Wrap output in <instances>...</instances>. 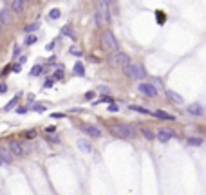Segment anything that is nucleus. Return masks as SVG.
<instances>
[{"label": "nucleus", "instance_id": "393cba45", "mask_svg": "<svg viewBox=\"0 0 206 195\" xmlns=\"http://www.w3.org/2000/svg\"><path fill=\"white\" fill-rule=\"evenodd\" d=\"M36 40H38V38L35 35H29L25 40H24V43H25V45H33V43H36Z\"/></svg>", "mask_w": 206, "mask_h": 195}, {"label": "nucleus", "instance_id": "c85d7f7f", "mask_svg": "<svg viewBox=\"0 0 206 195\" xmlns=\"http://www.w3.org/2000/svg\"><path fill=\"white\" fill-rule=\"evenodd\" d=\"M52 81H54V79H45L44 89H51V87H52Z\"/></svg>", "mask_w": 206, "mask_h": 195}, {"label": "nucleus", "instance_id": "a878e982", "mask_svg": "<svg viewBox=\"0 0 206 195\" xmlns=\"http://www.w3.org/2000/svg\"><path fill=\"white\" fill-rule=\"evenodd\" d=\"M62 35H65V36H69V38H73V29H71V27H63V29H62Z\"/></svg>", "mask_w": 206, "mask_h": 195}, {"label": "nucleus", "instance_id": "0eeeda50", "mask_svg": "<svg viewBox=\"0 0 206 195\" xmlns=\"http://www.w3.org/2000/svg\"><path fill=\"white\" fill-rule=\"evenodd\" d=\"M172 137H174V132L168 128H161V130H157V134H155V139L161 141V143H168Z\"/></svg>", "mask_w": 206, "mask_h": 195}, {"label": "nucleus", "instance_id": "cd10ccee", "mask_svg": "<svg viewBox=\"0 0 206 195\" xmlns=\"http://www.w3.org/2000/svg\"><path fill=\"white\" fill-rule=\"evenodd\" d=\"M107 110H109V112H118V105H116V103H111Z\"/></svg>", "mask_w": 206, "mask_h": 195}, {"label": "nucleus", "instance_id": "e433bc0d", "mask_svg": "<svg viewBox=\"0 0 206 195\" xmlns=\"http://www.w3.org/2000/svg\"><path fill=\"white\" fill-rule=\"evenodd\" d=\"M2 165H4V159L0 157V166H2Z\"/></svg>", "mask_w": 206, "mask_h": 195}, {"label": "nucleus", "instance_id": "6ab92c4d", "mask_svg": "<svg viewBox=\"0 0 206 195\" xmlns=\"http://www.w3.org/2000/svg\"><path fill=\"white\" fill-rule=\"evenodd\" d=\"M0 157L4 159V163H9V161H11V154H9L6 148H0Z\"/></svg>", "mask_w": 206, "mask_h": 195}, {"label": "nucleus", "instance_id": "39448f33", "mask_svg": "<svg viewBox=\"0 0 206 195\" xmlns=\"http://www.w3.org/2000/svg\"><path fill=\"white\" fill-rule=\"evenodd\" d=\"M130 63H132V62H130V56L125 54V52H114V54L111 56V65H112V67L127 69Z\"/></svg>", "mask_w": 206, "mask_h": 195}, {"label": "nucleus", "instance_id": "7ed1b4c3", "mask_svg": "<svg viewBox=\"0 0 206 195\" xmlns=\"http://www.w3.org/2000/svg\"><path fill=\"white\" fill-rule=\"evenodd\" d=\"M101 43H103V47L107 51H111L112 54H114V52H119V43H118V40H116V36H114L112 31H103Z\"/></svg>", "mask_w": 206, "mask_h": 195}, {"label": "nucleus", "instance_id": "f03ea898", "mask_svg": "<svg viewBox=\"0 0 206 195\" xmlns=\"http://www.w3.org/2000/svg\"><path fill=\"white\" fill-rule=\"evenodd\" d=\"M111 132H112V136L119 137V139H132V137L136 136V130H134L130 125H123V123H119V125H112Z\"/></svg>", "mask_w": 206, "mask_h": 195}, {"label": "nucleus", "instance_id": "2f4dec72", "mask_svg": "<svg viewBox=\"0 0 206 195\" xmlns=\"http://www.w3.org/2000/svg\"><path fill=\"white\" fill-rule=\"evenodd\" d=\"M47 139H49V143H54V144H58V143H60L58 137H47Z\"/></svg>", "mask_w": 206, "mask_h": 195}, {"label": "nucleus", "instance_id": "f3484780", "mask_svg": "<svg viewBox=\"0 0 206 195\" xmlns=\"http://www.w3.org/2000/svg\"><path fill=\"white\" fill-rule=\"evenodd\" d=\"M130 110H134V112H139V114H152V112H150V110H148V108H145V107H139V105H130Z\"/></svg>", "mask_w": 206, "mask_h": 195}, {"label": "nucleus", "instance_id": "412c9836", "mask_svg": "<svg viewBox=\"0 0 206 195\" xmlns=\"http://www.w3.org/2000/svg\"><path fill=\"white\" fill-rule=\"evenodd\" d=\"M74 74H78V76H83V74H85V69H83V65H81L80 62L74 65Z\"/></svg>", "mask_w": 206, "mask_h": 195}, {"label": "nucleus", "instance_id": "f257e3e1", "mask_svg": "<svg viewBox=\"0 0 206 195\" xmlns=\"http://www.w3.org/2000/svg\"><path fill=\"white\" fill-rule=\"evenodd\" d=\"M109 4L107 2H98V11L94 13V25L100 27V25H105L111 22V13H109Z\"/></svg>", "mask_w": 206, "mask_h": 195}, {"label": "nucleus", "instance_id": "4468645a", "mask_svg": "<svg viewBox=\"0 0 206 195\" xmlns=\"http://www.w3.org/2000/svg\"><path fill=\"white\" fill-rule=\"evenodd\" d=\"M78 148L81 152H85V154H90L92 152V144L89 143V141H85V139H78Z\"/></svg>", "mask_w": 206, "mask_h": 195}, {"label": "nucleus", "instance_id": "58836bf2", "mask_svg": "<svg viewBox=\"0 0 206 195\" xmlns=\"http://www.w3.org/2000/svg\"><path fill=\"white\" fill-rule=\"evenodd\" d=\"M204 110H206V108H204Z\"/></svg>", "mask_w": 206, "mask_h": 195}, {"label": "nucleus", "instance_id": "423d86ee", "mask_svg": "<svg viewBox=\"0 0 206 195\" xmlns=\"http://www.w3.org/2000/svg\"><path fill=\"white\" fill-rule=\"evenodd\" d=\"M138 90H139L143 96H147V98H155L157 96V89H155V85H152V83H139L138 85Z\"/></svg>", "mask_w": 206, "mask_h": 195}, {"label": "nucleus", "instance_id": "c756f323", "mask_svg": "<svg viewBox=\"0 0 206 195\" xmlns=\"http://www.w3.org/2000/svg\"><path fill=\"white\" fill-rule=\"evenodd\" d=\"M92 98H94V92H92V90H89V92H85V100H87V101H90Z\"/></svg>", "mask_w": 206, "mask_h": 195}, {"label": "nucleus", "instance_id": "f8f14e48", "mask_svg": "<svg viewBox=\"0 0 206 195\" xmlns=\"http://www.w3.org/2000/svg\"><path fill=\"white\" fill-rule=\"evenodd\" d=\"M9 9H11V13L20 14L24 9H25V2H24V0H13V2L9 4Z\"/></svg>", "mask_w": 206, "mask_h": 195}, {"label": "nucleus", "instance_id": "9b49d317", "mask_svg": "<svg viewBox=\"0 0 206 195\" xmlns=\"http://www.w3.org/2000/svg\"><path fill=\"white\" fill-rule=\"evenodd\" d=\"M186 110H188V114L195 116V117H199V116H203V114H204V108L201 107L199 103H190V105L186 107Z\"/></svg>", "mask_w": 206, "mask_h": 195}, {"label": "nucleus", "instance_id": "1a4fd4ad", "mask_svg": "<svg viewBox=\"0 0 206 195\" xmlns=\"http://www.w3.org/2000/svg\"><path fill=\"white\" fill-rule=\"evenodd\" d=\"M81 130H83V132H85V134H87V136H90V137H100L101 136V130L98 128V127H94V125H83V127H81Z\"/></svg>", "mask_w": 206, "mask_h": 195}, {"label": "nucleus", "instance_id": "473e14b6", "mask_svg": "<svg viewBox=\"0 0 206 195\" xmlns=\"http://www.w3.org/2000/svg\"><path fill=\"white\" fill-rule=\"evenodd\" d=\"M20 71H22V67H20V63L13 65V72H20Z\"/></svg>", "mask_w": 206, "mask_h": 195}, {"label": "nucleus", "instance_id": "9d476101", "mask_svg": "<svg viewBox=\"0 0 206 195\" xmlns=\"http://www.w3.org/2000/svg\"><path fill=\"white\" fill-rule=\"evenodd\" d=\"M0 20H2V24H4V25H11L13 16H11V9H9V7L0 9Z\"/></svg>", "mask_w": 206, "mask_h": 195}, {"label": "nucleus", "instance_id": "20e7f679", "mask_svg": "<svg viewBox=\"0 0 206 195\" xmlns=\"http://www.w3.org/2000/svg\"><path fill=\"white\" fill-rule=\"evenodd\" d=\"M123 71H125V74L128 78H132V79H143L147 76V69L141 63H130L127 69H123Z\"/></svg>", "mask_w": 206, "mask_h": 195}, {"label": "nucleus", "instance_id": "dca6fc26", "mask_svg": "<svg viewBox=\"0 0 206 195\" xmlns=\"http://www.w3.org/2000/svg\"><path fill=\"white\" fill-rule=\"evenodd\" d=\"M141 136L145 137L147 141H154L155 139V134L152 132V130H148V128H141Z\"/></svg>", "mask_w": 206, "mask_h": 195}, {"label": "nucleus", "instance_id": "aec40b11", "mask_svg": "<svg viewBox=\"0 0 206 195\" xmlns=\"http://www.w3.org/2000/svg\"><path fill=\"white\" fill-rule=\"evenodd\" d=\"M38 27H40V24H38V22H33V24H29V25H25L24 31H25V33H35Z\"/></svg>", "mask_w": 206, "mask_h": 195}, {"label": "nucleus", "instance_id": "bb28decb", "mask_svg": "<svg viewBox=\"0 0 206 195\" xmlns=\"http://www.w3.org/2000/svg\"><path fill=\"white\" fill-rule=\"evenodd\" d=\"M33 108H35V112H40V114H42V112L45 110V105H35Z\"/></svg>", "mask_w": 206, "mask_h": 195}, {"label": "nucleus", "instance_id": "5701e85b", "mask_svg": "<svg viewBox=\"0 0 206 195\" xmlns=\"http://www.w3.org/2000/svg\"><path fill=\"white\" fill-rule=\"evenodd\" d=\"M60 16H62V11H60V9H51V13H49V18H51V20H56Z\"/></svg>", "mask_w": 206, "mask_h": 195}, {"label": "nucleus", "instance_id": "4be33fe9", "mask_svg": "<svg viewBox=\"0 0 206 195\" xmlns=\"http://www.w3.org/2000/svg\"><path fill=\"white\" fill-rule=\"evenodd\" d=\"M18 100H20V96H15V98H13V100L9 101L8 105H6V107H4V110H11V108L15 107L16 103H18Z\"/></svg>", "mask_w": 206, "mask_h": 195}, {"label": "nucleus", "instance_id": "f704fd0d", "mask_svg": "<svg viewBox=\"0 0 206 195\" xmlns=\"http://www.w3.org/2000/svg\"><path fill=\"white\" fill-rule=\"evenodd\" d=\"M25 136H27V137H35V132H33V130H29V132H27Z\"/></svg>", "mask_w": 206, "mask_h": 195}, {"label": "nucleus", "instance_id": "72a5a7b5", "mask_svg": "<svg viewBox=\"0 0 206 195\" xmlns=\"http://www.w3.org/2000/svg\"><path fill=\"white\" fill-rule=\"evenodd\" d=\"M71 52H73L74 56H81V52H80V51H78V49H73V51H71Z\"/></svg>", "mask_w": 206, "mask_h": 195}, {"label": "nucleus", "instance_id": "b1692460", "mask_svg": "<svg viewBox=\"0 0 206 195\" xmlns=\"http://www.w3.org/2000/svg\"><path fill=\"white\" fill-rule=\"evenodd\" d=\"M44 72V67H40V65H35L33 67V71H31V76H40Z\"/></svg>", "mask_w": 206, "mask_h": 195}, {"label": "nucleus", "instance_id": "7c9ffc66", "mask_svg": "<svg viewBox=\"0 0 206 195\" xmlns=\"http://www.w3.org/2000/svg\"><path fill=\"white\" fill-rule=\"evenodd\" d=\"M27 110H29L27 107H18V108H16V112H18V114H25Z\"/></svg>", "mask_w": 206, "mask_h": 195}, {"label": "nucleus", "instance_id": "c9c22d12", "mask_svg": "<svg viewBox=\"0 0 206 195\" xmlns=\"http://www.w3.org/2000/svg\"><path fill=\"white\" fill-rule=\"evenodd\" d=\"M6 89H8V87H6L4 83H2V85H0V92H6Z\"/></svg>", "mask_w": 206, "mask_h": 195}, {"label": "nucleus", "instance_id": "6e6552de", "mask_svg": "<svg viewBox=\"0 0 206 195\" xmlns=\"http://www.w3.org/2000/svg\"><path fill=\"white\" fill-rule=\"evenodd\" d=\"M8 150L11 155H16V157H20V155H24V148L20 143H16V141H9L8 143Z\"/></svg>", "mask_w": 206, "mask_h": 195}, {"label": "nucleus", "instance_id": "a211bd4d", "mask_svg": "<svg viewBox=\"0 0 206 195\" xmlns=\"http://www.w3.org/2000/svg\"><path fill=\"white\" fill-rule=\"evenodd\" d=\"M186 143L190 144V146H201L204 141H203L201 137H188V141H186Z\"/></svg>", "mask_w": 206, "mask_h": 195}, {"label": "nucleus", "instance_id": "2eb2a0df", "mask_svg": "<svg viewBox=\"0 0 206 195\" xmlns=\"http://www.w3.org/2000/svg\"><path fill=\"white\" fill-rule=\"evenodd\" d=\"M152 114H154L155 117H159V119H168V121H174V116L166 114V112H163V110H154Z\"/></svg>", "mask_w": 206, "mask_h": 195}, {"label": "nucleus", "instance_id": "ddd939ff", "mask_svg": "<svg viewBox=\"0 0 206 195\" xmlns=\"http://www.w3.org/2000/svg\"><path fill=\"white\" fill-rule=\"evenodd\" d=\"M166 98H168L172 103H176V105H183V98H181V96H179L176 90H170V89H166Z\"/></svg>", "mask_w": 206, "mask_h": 195}, {"label": "nucleus", "instance_id": "4c0bfd02", "mask_svg": "<svg viewBox=\"0 0 206 195\" xmlns=\"http://www.w3.org/2000/svg\"><path fill=\"white\" fill-rule=\"evenodd\" d=\"M2 27H4V24H2V20H0V31H2Z\"/></svg>", "mask_w": 206, "mask_h": 195}]
</instances>
